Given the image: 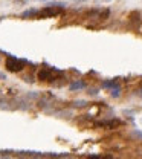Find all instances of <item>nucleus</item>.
Returning a JSON list of instances; mask_svg holds the SVG:
<instances>
[{"label": "nucleus", "mask_w": 142, "mask_h": 159, "mask_svg": "<svg viewBox=\"0 0 142 159\" xmlns=\"http://www.w3.org/2000/svg\"><path fill=\"white\" fill-rule=\"evenodd\" d=\"M86 159H113L110 155H89Z\"/></svg>", "instance_id": "7"}, {"label": "nucleus", "mask_w": 142, "mask_h": 159, "mask_svg": "<svg viewBox=\"0 0 142 159\" xmlns=\"http://www.w3.org/2000/svg\"><path fill=\"white\" fill-rule=\"evenodd\" d=\"M84 87H86V83H84V81H81V80H80V81H77V83H72V84H70V89H72V90H77V89H84Z\"/></svg>", "instance_id": "6"}, {"label": "nucleus", "mask_w": 142, "mask_h": 159, "mask_svg": "<svg viewBox=\"0 0 142 159\" xmlns=\"http://www.w3.org/2000/svg\"><path fill=\"white\" fill-rule=\"evenodd\" d=\"M23 67H24V60H20L12 55H9L6 58V69L9 72H20Z\"/></svg>", "instance_id": "3"}, {"label": "nucleus", "mask_w": 142, "mask_h": 159, "mask_svg": "<svg viewBox=\"0 0 142 159\" xmlns=\"http://www.w3.org/2000/svg\"><path fill=\"white\" fill-rule=\"evenodd\" d=\"M138 95H139V97L142 98V89H139V90H138Z\"/></svg>", "instance_id": "9"}, {"label": "nucleus", "mask_w": 142, "mask_h": 159, "mask_svg": "<svg viewBox=\"0 0 142 159\" xmlns=\"http://www.w3.org/2000/svg\"><path fill=\"white\" fill-rule=\"evenodd\" d=\"M96 127L100 129H107V130H112V129H118L122 125V121H119L118 118H112V119H105V121H100V122H95Z\"/></svg>", "instance_id": "4"}, {"label": "nucleus", "mask_w": 142, "mask_h": 159, "mask_svg": "<svg viewBox=\"0 0 142 159\" xmlns=\"http://www.w3.org/2000/svg\"><path fill=\"white\" fill-rule=\"evenodd\" d=\"M63 5H51V6H44L43 9L37 11L35 17L37 19H49V17H55L63 12Z\"/></svg>", "instance_id": "1"}, {"label": "nucleus", "mask_w": 142, "mask_h": 159, "mask_svg": "<svg viewBox=\"0 0 142 159\" xmlns=\"http://www.w3.org/2000/svg\"><path fill=\"white\" fill-rule=\"evenodd\" d=\"M58 75H61L60 70L46 66V67H41L40 69V72H38V80H40V81H54V80H57Z\"/></svg>", "instance_id": "2"}, {"label": "nucleus", "mask_w": 142, "mask_h": 159, "mask_svg": "<svg viewBox=\"0 0 142 159\" xmlns=\"http://www.w3.org/2000/svg\"><path fill=\"white\" fill-rule=\"evenodd\" d=\"M121 95V87H115V89H112V97L113 98H118Z\"/></svg>", "instance_id": "8"}, {"label": "nucleus", "mask_w": 142, "mask_h": 159, "mask_svg": "<svg viewBox=\"0 0 142 159\" xmlns=\"http://www.w3.org/2000/svg\"><path fill=\"white\" fill-rule=\"evenodd\" d=\"M102 87H107V89H115V87H119V83L116 80H112V81H104L102 83Z\"/></svg>", "instance_id": "5"}]
</instances>
